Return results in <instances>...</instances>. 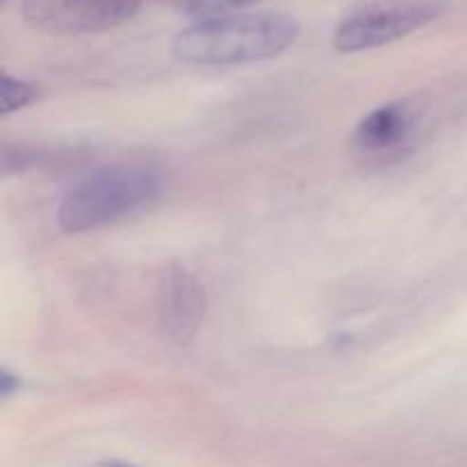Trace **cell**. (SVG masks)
<instances>
[{
	"mask_svg": "<svg viewBox=\"0 0 467 467\" xmlns=\"http://www.w3.org/2000/svg\"><path fill=\"white\" fill-rule=\"evenodd\" d=\"M299 36V21L281 12H240L201 18L178 32L171 55L199 67H231L272 59Z\"/></svg>",
	"mask_w": 467,
	"mask_h": 467,
	"instance_id": "obj_1",
	"label": "cell"
},
{
	"mask_svg": "<svg viewBox=\"0 0 467 467\" xmlns=\"http://www.w3.org/2000/svg\"><path fill=\"white\" fill-rule=\"evenodd\" d=\"M160 185L162 178L150 164H109L68 190L57 222L67 233L96 231L144 208L158 196Z\"/></svg>",
	"mask_w": 467,
	"mask_h": 467,
	"instance_id": "obj_2",
	"label": "cell"
},
{
	"mask_svg": "<svg viewBox=\"0 0 467 467\" xmlns=\"http://www.w3.org/2000/svg\"><path fill=\"white\" fill-rule=\"evenodd\" d=\"M438 0H400V3L368 5L340 21L333 35V46L340 53H360L388 46L420 30L441 16Z\"/></svg>",
	"mask_w": 467,
	"mask_h": 467,
	"instance_id": "obj_3",
	"label": "cell"
},
{
	"mask_svg": "<svg viewBox=\"0 0 467 467\" xmlns=\"http://www.w3.org/2000/svg\"><path fill=\"white\" fill-rule=\"evenodd\" d=\"M140 5L141 0H23V16L50 35H89L126 23Z\"/></svg>",
	"mask_w": 467,
	"mask_h": 467,
	"instance_id": "obj_4",
	"label": "cell"
},
{
	"mask_svg": "<svg viewBox=\"0 0 467 467\" xmlns=\"http://www.w3.org/2000/svg\"><path fill=\"white\" fill-rule=\"evenodd\" d=\"M155 308L162 331L176 345H190L199 333L208 310V299L199 278L182 265H169L155 292Z\"/></svg>",
	"mask_w": 467,
	"mask_h": 467,
	"instance_id": "obj_5",
	"label": "cell"
},
{
	"mask_svg": "<svg viewBox=\"0 0 467 467\" xmlns=\"http://www.w3.org/2000/svg\"><path fill=\"white\" fill-rule=\"evenodd\" d=\"M415 117L404 103H388L372 109L354 132V144L363 153L383 155L400 150L410 140Z\"/></svg>",
	"mask_w": 467,
	"mask_h": 467,
	"instance_id": "obj_6",
	"label": "cell"
},
{
	"mask_svg": "<svg viewBox=\"0 0 467 467\" xmlns=\"http://www.w3.org/2000/svg\"><path fill=\"white\" fill-rule=\"evenodd\" d=\"M36 96H39V91L35 85L3 73V82H0V109H3V114H12L26 105L35 103Z\"/></svg>",
	"mask_w": 467,
	"mask_h": 467,
	"instance_id": "obj_7",
	"label": "cell"
},
{
	"mask_svg": "<svg viewBox=\"0 0 467 467\" xmlns=\"http://www.w3.org/2000/svg\"><path fill=\"white\" fill-rule=\"evenodd\" d=\"M263 0H178L182 9L192 16L201 18H214V16H228V14H240L242 9L258 5Z\"/></svg>",
	"mask_w": 467,
	"mask_h": 467,
	"instance_id": "obj_8",
	"label": "cell"
},
{
	"mask_svg": "<svg viewBox=\"0 0 467 467\" xmlns=\"http://www.w3.org/2000/svg\"><path fill=\"white\" fill-rule=\"evenodd\" d=\"M18 388H21V379L5 368L3 372H0V395L7 400V397H12V392L18 390Z\"/></svg>",
	"mask_w": 467,
	"mask_h": 467,
	"instance_id": "obj_9",
	"label": "cell"
},
{
	"mask_svg": "<svg viewBox=\"0 0 467 467\" xmlns=\"http://www.w3.org/2000/svg\"><path fill=\"white\" fill-rule=\"evenodd\" d=\"M100 467H135L130 463H121V461H109V463H103Z\"/></svg>",
	"mask_w": 467,
	"mask_h": 467,
	"instance_id": "obj_10",
	"label": "cell"
}]
</instances>
